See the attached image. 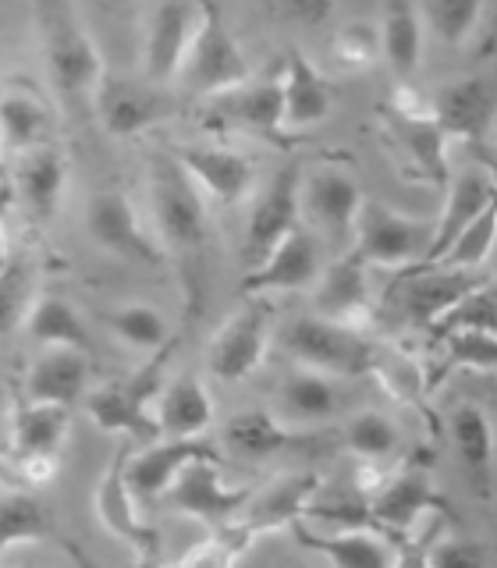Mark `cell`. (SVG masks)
I'll return each mask as SVG.
<instances>
[{"instance_id": "1", "label": "cell", "mask_w": 497, "mask_h": 568, "mask_svg": "<svg viewBox=\"0 0 497 568\" xmlns=\"http://www.w3.org/2000/svg\"><path fill=\"white\" fill-rule=\"evenodd\" d=\"M150 200H153L160 248H164V256H174L182 263L189 306L200 310L203 260L213 239L210 206L203 200V192L185 174V168L168 150H156L150 156Z\"/></svg>"}, {"instance_id": "2", "label": "cell", "mask_w": 497, "mask_h": 568, "mask_svg": "<svg viewBox=\"0 0 497 568\" xmlns=\"http://www.w3.org/2000/svg\"><path fill=\"white\" fill-rule=\"evenodd\" d=\"M36 32H40L53 93L68 106H85L103 79V58L82 14L61 0H47V4H36Z\"/></svg>"}, {"instance_id": "3", "label": "cell", "mask_w": 497, "mask_h": 568, "mask_svg": "<svg viewBox=\"0 0 497 568\" xmlns=\"http://www.w3.org/2000/svg\"><path fill=\"white\" fill-rule=\"evenodd\" d=\"M277 342L292 359L337 373V377H366L373 369V359H377V345L366 334H355L324 316L288 320L281 327Z\"/></svg>"}, {"instance_id": "4", "label": "cell", "mask_w": 497, "mask_h": 568, "mask_svg": "<svg viewBox=\"0 0 497 568\" xmlns=\"http://www.w3.org/2000/svg\"><path fill=\"white\" fill-rule=\"evenodd\" d=\"M434 239V221L408 217L381 200H363L352 231V253L366 266H416Z\"/></svg>"}, {"instance_id": "5", "label": "cell", "mask_w": 497, "mask_h": 568, "mask_svg": "<svg viewBox=\"0 0 497 568\" xmlns=\"http://www.w3.org/2000/svg\"><path fill=\"white\" fill-rule=\"evenodd\" d=\"M178 79L200 97H221L248 82L245 50L231 36L224 11L217 4H203L200 29L192 36V47L185 53V64L178 71Z\"/></svg>"}, {"instance_id": "6", "label": "cell", "mask_w": 497, "mask_h": 568, "mask_svg": "<svg viewBox=\"0 0 497 568\" xmlns=\"http://www.w3.org/2000/svg\"><path fill=\"white\" fill-rule=\"evenodd\" d=\"M497 97L484 75L455 79L434 97V121L444 139H462L479 156V168H490V135H494Z\"/></svg>"}, {"instance_id": "7", "label": "cell", "mask_w": 497, "mask_h": 568, "mask_svg": "<svg viewBox=\"0 0 497 568\" xmlns=\"http://www.w3.org/2000/svg\"><path fill=\"white\" fill-rule=\"evenodd\" d=\"M298 185H302V171L298 164H288L256 195V203L248 210V221H245V242H242L248 271H256L295 227H302Z\"/></svg>"}, {"instance_id": "8", "label": "cell", "mask_w": 497, "mask_h": 568, "mask_svg": "<svg viewBox=\"0 0 497 568\" xmlns=\"http://www.w3.org/2000/svg\"><path fill=\"white\" fill-rule=\"evenodd\" d=\"M164 497L174 511H182L210 529H221L239 519L248 497H253V487H227L221 462H189Z\"/></svg>"}, {"instance_id": "9", "label": "cell", "mask_w": 497, "mask_h": 568, "mask_svg": "<svg viewBox=\"0 0 497 568\" xmlns=\"http://www.w3.org/2000/svg\"><path fill=\"white\" fill-rule=\"evenodd\" d=\"M203 4H156L142 26V82L164 89L178 79L200 29Z\"/></svg>"}, {"instance_id": "10", "label": "cell", "mask_w": 497, "mask_h": 568, "mask_svg": "<svg viewBox=\"0 0 497 568\" xmlns=\"http://www.w3.org/2000/svg\"><path fill=\"white\" fill-rule=\"evenodd\" d=\"M124 466H129V440H121L114 448L111 466H106L100 487H97V515L100 523L114 532L118 540H124L132 550L139 565H153L160 561V550H164V537L160 529L142 523L135 511V497L129 490V479H124Z\"/></svg>"}, {"instance_id": "11", "label": "cell", "mask_w": 497, "mask_h": 568, "mask_svg": "<svg viewBox=\"0 0 497 568\" xmlns=\"http://www.w3.org/2000/svg\"><path fill=\"white\" fill-rule=\"evenodd\" d=\"M85 231L100 248L114 253L121 260H135V263H146L156 266L164 263V248L160 242L142 227L135 206L129 203V195L118 192V189H106L97 192L93 200L85 206Z\"/></svg>"}, {"instance_id": "12", "label": "cell", "mask_w": 497, "mask_h": 568, "mask_svg": "<svg viewBox=\"0 0 497 568\" xmlns=\"http://www.w3.org/2000/svg\"><path fill=\"white\" fill-rule=\"evenodd\" d=\"M266 331H271V306L266 298H253L213 334L206 348V366L213 377L224 384L253 377L266 355Z\"/></svg>"}, {"instance_id": "13", "label": "cell", "mask_w": 497, "mask_h": 568, "mask_svg": "<svg viewBox=\"0 0 497 568\" xmlns=\"http://www.w3.org/2000/svg\"><path fill=\"white\" fill-rule=\"evenodd\" d=\"M224 448L235 452L242 458H271V455H327L334 452L342 437L337 434H306V430H292L281 419H274L263 408H248L224 423Z\"/></svg>"}, {"instance_id": "14", "label": "cell", "mask_w": 497, "mask_h": 568, "mask_svg": "<svg viewBox=\"0 0 497 568\" xmlns=\"http://www.w3.org/2000/svg\"><path fill=\"white\" fill-rule=\"evenodd\" d=\"M363 200V185L342 168H320L298 185V206L310 213V221L324 231L334 248H345L352 242Z\"/></svg>"}, {"instance_id": "15", "label": "cell", "mask_w": 497, "mask_h": 568, "mask_svg": "<svg viewBox=\"0 0 497 568\" xmlns=\"http://www.w3.org/2000/svg\"><path fill=\"white\" fill-rule=\"evenodd\" d=\"M97 114L106 135L114 139H132L153 129L156 121L171 118V97L164 89L150 82L124 79V75H103L97 85Z\"/></svg>"}, {"instance_id": "16", "label": "cell", "mask_w": 497, "mask_h": 568, "mask_svg": "<svg viewBox=\"0 0 497 568\" xmlns=\"http://www.w3.org/2000/svg\"><path fill=\"white\" fill-rule=\"evenodd\" d=\"M494 200H497V185H494L490 168L469 164L466 171H455L448 178V185H444V213L434 221L430 248H426V256L416 266H408V271H423V266L437 263L444 248H448L487 206H494Z\"/></svg>"}, {"instance_id": "17", "label": "cell", "mask_w": 497, "mask_h": 568, "mask_svg": "<svg viewBox=\"0 0 497 568\" xmlns=\"http://www.w3.org/2000/svg\"><path fill=\"white\" fill-rule=\"evenodd\" d=\"M206 121L213 129H235V132H253V135H284V111H281V79H260L245 82L239 89L221 97H210Z\"/></svg>"}, {"instance_id": "18", "label": "cell", "mask_w": 497, "mask_h": 568, "mask_svg": "<svg viewBox=\"0 0 497 568\" xmlns=\"http://www.w3.org/2000/svg\"><path fill=\"white\" fill-rule=\"evenodd\" d=\"M320 245L306 227H295L256 271L242 277V295L263 298L271 292H302L320 281Z\"/></svg>"}, {"instance_id": "19", "label": "cell", "mask_w": 497, "mask_h": 568, "mask_svg": "<svg viewBox=\"0 0 497 568\" xmlns=\"http://www.w3.org/2000/svg\"><path fill=\"white\" fill-rule=\"evenodd\" d=\"M178 164L185 168V174L195 182L203 195H210L213 203L221 206H235L242 203L248 189L256 182V168L253 160L224 150V146H174L168 150Z\"/></svg>"}, {"instance_id": "20", "label": "cell", "mask_w": 497, "mask_h": 568, "mask_svg": "<svg viewBox=\"0 0 497 568\" xmlns=\"http://www.w3.org/2000/svg\"><path fill=\"white\" fill-rule=\"evenodd\" d=\"M189 462H221L224 466L217 444H210L203 437L156 440L153 448L135 455L129 466H124V479H129L132 497H139V501H156V497H164L178 479V473H182Z\"/></svg>"}, {"instance_id": "21", "label": "cell", "mask_w": 497, "mask_h": 568, "mask_svg": "<svg viewBox=\"0 0 497 568\" xmlns=\"http://www.w3.org/2000/svg\"><path fill=\"white\" fill-rule=\"evenodd\" d=\"M423 511H437L440 519H452V501L434 490L430 476H426L423 469H408V473H398V476H387V484L381 487V494L369 501V515L395 540L408 537V529H413V523L419 519Z\"/></svg>"}, {"instance_id": "22", "label": "cell", "mask_w": 497, "mask_h": 568, "mask_svg": "<svg viewBox=\"0 0 497 568\" xmlns=\"http://www.w3.org/2000/svg\"><path fill=\"white\" fill-rule=\"evenodd\" d=\"M369 266L355 256L345 253L337 256L327 271H320L316 281V310L324 320H334L355 334H366L373 310H369V284H366Z\"/></svg>"}, {"instance_id": "23", "label": "cell", "mask_w": 497, "mask_h": 568, "mask_svg": "<svg viewBox=\"0 0 497 568\" xmlns=\"http://www.w3.org/2000/svg\"><path fill=\"white\" fill-rule=\"evenodd\" d=\"M479 284L484 281L473 271H405L395 295L408 324L434 327L455 302H462Z\"/></svg>"}, {"instance_id": "24", "label": "cell", "mask_w": 497, "mask_h": 568, "mask_svg": "<svg viewBox=\"0 0 497 568\" xmlns=\"http://www.w3.org/2000/svg\"><path fill=\"white\" fill-rule=\"evenodd\" d=\"M281 111H284V129L306 132L313 124L327 121L334 106V89L320 75V68L306 58V50L292 47L284 53L281 64Z\"/></svg>"}, {"instance_id": "25", "label": "cell", "mask_w": 497, "mask_h": 568, "mask_svg": "<svg viewBox=\"0 0 497 568\" xmlns=\"http://www.w3.org/2000/svg\"><path fill=\"white\" fill-rule=\"evenodd\" d=\"M320 487L324 484H320L316 473H288V476L274 479L271 487L253 490V497H248V505L242 508V515L235 523H242L253 537L288 529L316 501Z\"/></svg>"}, {"instance_id": "26", "label": "cell", "mask_w": 497, "mask_h": 568, "mask_svg": "<svg viewBox=\"0 0 497 568\" xmlns=\"http://www.w3.org/2000/svg\"><path fill=\"white\" fill-rule=\"evenodd\" d=\"M295 532V540L302 547L316 550L324 555L334 568H390L395 561V540L381 537V532H369V529H337L334 537H320L313 532L306 523H292L288 526Z\"/></svg>"}, {"instance_id": "27", "label": "cell", "mask_w": 497, "mask_h": 568, "mask_svg": "<svg viewBox=\"0 0 497 568\" xmlns=\"http://www.w3.org/2000/svg\"><path fill=\"white\" fill-rule=\"evenodd\" d=\"M153 413H156L160 434H168L174 440L203 437L213 426L210 390L200 377H195V373H178V377L160 390Z\"/></svg>"}, {"instance_id": "28", "label": "cell", "mask_w": 497, "mask_h": 568, "mask_svg": "<svg viewBox=\"0 0 497 568\" xmlns=\"http://www.w3.org/2000/svg\"><path fill=\"white\" fill-rule=\"evenodd\" d=\"M29 402H53L71 408L89 390V359L75 348H47L29 369Z\"/></svg>"}, {"instance_id": "29", "label": "cell", "mask_w": 497, "mask_h": 568, "mask_svg": "<svg viewBox=\"0 0 497 568\" xmlns=\"http://www.w3.org/2000/svg\"><path fill=\"white\" fill-rule=\"evenodd\" d=\"M381 124L387 129V135L395 139V146L405 153L408 164L416 168V174L423 182H430L437 189L448 185L452 168H448V139L437 129V121H405L381 111Z\"/></svg>"}, {"instance_id": "30", "label": "cell", "mask_w": 497, "mask_h": 568, "mask_svg": "<svg viewBox=\"0 0 497 568\" xmlns=\"http://www.w3.org/2000/svg\"><path fill=\"white\" fill-rule=\"evenodd\" d=\"M448 426H452V444H455V455L462 462V469L469 473V484L487 501L490 497V466H494V434H490L487 408L476 405V402H462V405H455Z\"/></svg>"}, {"instance_id": "31", "label": "cell", "mask_w": 497, "mask_h": 568, "mask_svg": "<svg viewBox=\"0 0 497 568\" xmlns=\"http://www.w3.org/2000/svg\"><path fill=\"white\" fill-rule=\"evenodd\" d=\"M64 178H68L64 153L58 146H50V142L18 153V192H22V200L40 221H50L58 213Z\"/></svg>"}, {"instance_id": "32", "label": "cell", "mask_w": 497, "mask_h": 568, "mask_svg": "<svg viewBox=\"0 0 497 568\" xmlns=\"http://www.w3.org/2000/svg\"><path fill=\"white\" fill-rule=\"evenodd\" d=\"M8 426L18 455H58L71 426V408L26 398L11 408Z\"/></svg>"}, {"instance_id": "33", "label": "cell", "mask_w": 497, "mask_h": 568, "mask_svg": "<svg viewBox=\"0 0 497 568\" xmlns=\"http://www.w3.org/2000/svg\"><path fill=\"white\" fill-rule=\"evenodd\" d=\"M26 331L32 342H40L47 348H75L85 355L93 348L79 310L61 295H43L40 302H32L26 313Z\"/></svg>"}, {"instance_id": "34", "label": "cell", "mask_w": 497, "mask_h": 568, "mask_svg": "<svg viewBox=\"0 0 497 568\" xmlns=\"http://www.w3.org/2000/svg\"><path fill=\"white\" fill-rule=\"evenodd\" d=\"M377 32H381V58L390 64V71H395L398 79L416 75L419 58H423V32H426L416 4H402V0L387 4Z\"/></svg>"}, {"instance_id": "35", "label": "cell", "mask_w": 497, "mask_h": 568, "mask_svg": "<svg viewBox=\"0 0 497 568\" xmlns=\"http://www.w3.org/2000/svg\"><path fill=\"white\" fill-rule=\"evenodd\" d=\"M58 526H53L50 508L26 490H4L0 494V558L11 544L22 540H50Z\"/></svg>"}, {"instance_id": "36", "label": "cell", "mask_w": 497, "mask_h": 568, "mask_svg": "<svg viewBox=\"0 0 497 568\" xmlns=\"http://www.w3.org/2000/svg\"><path fill=\"white\" fill-rule=\"evenodd\" d=\"M50 114L32 93H0V142L4 150H36L47 142Z\"/></svg>"}, {"instance_id": "37", "label": "cell", "mask_w": 497, "mask_h": 568, "mask_svg": "<svg viewBox=\"0 0 497 568\" xmlns=\"http://www.w3.org/2000/svg\"><path fill=\"white\" fill-rule=\"evenodd\" d=\"M416 11L423 29H430L444 47H466L490 8L479 4V0H430Z\"/></svg>"}, {"instance_id": "38", "label": "cell", "mask_w": 497, "mask_h": 568, "mask_svg": "<svg viewBox=\"0 0 497 568\" xmlns=\"http://www.w3.org/2000/svg\"><path fill=\"white\" fill-rule=\"evenodd\" d=\"M256 537L242 523H227L221 529H210V537L203 544H195L185 550V558H178L174 565H135V568H235V561L248 550Z\"/></svg>"}, {"instance_id": "39", "label": "cell", "mask_w": 497, "mask_h": 568, "mask_svg": "<svg viewBox=\"0 0 497 568\" xmlns=\"http://www.w3.org/2000/svg\"><path fill=\"white\" fill-rule=\"evenodd\" d=\"M281 402L295 419H327L337 413L342 395H337L334 381L320 377V373H292L281 384Z\"/></svg>"}, {"instance_id": "40", "label": "cell", "mask_w": 497, "mask_h": 568, "mask_svg": "<svg viewBox=\"0 0 497 568\" xmlns=\"http://www.w3.org/2000/svg\"><path fill=\"white\" fill-rule=\"evenodd\" d=\"M106 327H111L124 345L142 348V352H156L171 342L164 316H160V310L146 306V302H129V306L111 310L106 313Z\"/></svg>"}, {"instance_id": "41", "label": "cell", "mask_w": 497, "mask_h": 568, "mask_svg": "<svg viewBox=\"0 0 497 568\" xmlns=\"http://www.w3.org/2000/svg\"><path fill=\"white\" fill-rule=\"evenodd\" d=\"M494 221H497V206H487L448 248H444L440 260L430 263V266H423V271H476V266L484 263L487 253H490Z\"/></svg>"}, {"instance_id": "42", "label": "cell", "mask_w": 497, "mask_h": 568, "mask_svg": "<svg viewBox=\"0 0 497 568\" xmlns=\"http://www.w3.org/2000/svg\"><path fill=\"white\" fill-rule=\"evenodd\" d=\"M369 373H377L381 387L387 390V395H395L398 402L413 405V402H423V395H426V377H423L419 363L413 359V355L398 352V348H381L377 345V359H373Z\"/></svg>"}, {"instance_id": "43", "label": "cell", "mask_w": 497, "mask_h": 568, "mask_svg": "<svg viewBox=\"0 0 497 568\" xmlns=\"http://www.w3.org/2000/svg\"><path fill=\"white\" fill-rule=\"evenodd\" d=\"M331 53L334 61L348 71H363L381 61V32L366 18H352V22L337 26L331 36Z\"/></svg>"}, {"instance_id": "44", "label": "cell", "mask_w": 497, "mask_h": 568, "mask_svg": "<svg viewBox=\"0 0 497 568\" xmlns=\"http://www.w3.org/2000/svg\"><path fill=\"white\" fill-rule=\"evenodd\" d=\"M497 363V342L487 331H458L444 334V355H440V377L448 369H476L490 373Z\"/></svg>"}, {"instance_id": "45", "label": "cell", "mask_w": 497, "mask_h": 568, "mask_svg": "<svg viewBox=\"0 0 497 568\" xmlns=\"http://www.w3.org/2000/svg\"><path fill=\"white\" fill-rule=\"evenodd\" d=\"M345 440L359 458L381 462L384 455H390L398 448V426L390 423L384 413H359L345 426Z\"/></svg>"}, {"instance_id": "46", "label": "cell", "mask_w": 497, "mask_h": 568, "mask_svg": "<svg viewBox=\"0 0 497 568\" xmlns=\"http://www.w3.org/2000/svg\"><path fill=\"white\" fill-rule=\"evenodd\" d=\"M458 331L494 334V288L487 281L479 284V288H473L462 302H455V306L434 324V334H458Z\"/></svg>"}, {"instance_id": "47", "label": "cell", "mask_w": 497, "mask_h": 568, "mask_svg": "<svg viewBox=\"0 0 497 568\" xmlns=\"http://www.w3.org/2000/svg\"><path fill=\"white\" fill-rule=\"evenodd\" d=\"M29 295H32V277L26 260H11L8 271L0 274V337L11 334L18 324H26L29 313Z\"/></svg>"}, {"instance_id": "48", "label": "cell", "mask_w": 497, "mask_h": 568, "mask_svg": "<svg viewBox=\"0 0 497 568\" xmlns=\"http://www.w3.org/2000/svg\"><path fill=\"white\" fill-rule=\"evenodd\" d=\"M487 561H490V550L484 540L452 537V540L430 544V568H487Z\"/></svg>"}, {"instance_id": "49", "label": "cell", "mask_w": 497, "mask_h": 568, "mask_svg": "<svg viewBox=\"0 0 497 568\" xmlns=\"http://www.w3.org/2000/svg\"><path fill=\"white\" fill-rule=\"evenodd\" d=\"M381 111L405 118V121H430L434 118V97H426L413 82H395V89L381 103Z\"/></svg>"}, {"instance_id": "50", "label": "cell", "mask_w": 497, "mask_h": 568, "mask_svg": "<svg viewBox=\"0 0 497 568\" xmlns=\"http://www.w3.org/2000/svg\"><path fill=\"white\" fill-rule=\"evenodd\" d=\"M61 473L58 455H18V476L29 487H47Z\"/></svg>"}, {"instance_id": "51", "label": "cell", "mask_w": 497, "mask_h": 568, "mask_svg": "<svg viewBox=\"0 0 497 568\" xmlns=\"http://www.w3.org/2000/svg\"><path fill=\"white\" fill-rule=\"evenodd\" d=\"M387 484V473L381 462H373V458H359L355 462V469H352V487H355V497L359 501H373V497L381 494V487Z\"/></svg>"}, {"instance_id": "52", "label": "cell", "mask_w": 497, "mask_h": 568, "mask_svg": "<svg viewBox=\"0 0 497 568\" xmlns=\"http://www.w3.org/2000/svg\"><path fill=\"white\" fill-rule=\"evenodd\" d=\"M430 544L434 540H413V537H405L395 547V561H390V568H430Z\"/></svg>"}, {"instance_id": "53", "label": "cell", "mask_w": 497, "mask_h": 568, "mask_svg": "<svg viewBox=\"0 0 497 568\" xmlns=\"http://www.w3.org/2000/svg\"><path fill=\"white\" fill-rule=\"evenodd\" d=\"M50 544H58V547L64 550V558H68L71 565H75V568H97V561L89 558V555H85V550H82V547H79L75 540L61 537V532H53V537H50Z\"/></svg>"}, {"instance_id": "54", "label": "cell", "mask_w": 497, "mask_h": 568, "mask_svg": "<svg viewBox=\"0 0 497 568\" xmlns=\"http://www.w3.org/2000/svg\"><path fill=\"white\" fill-rule=\"evenodd\" d=\"M8 423H11V395H8V387L0 384V434L8 430Z\"/></svg>"}, {"instance_id": "55", "label": "cell", "mask_w": 497, "mask_h": 568, "mask_svg": "<svg viewBox=\"0 0 497 568\" xmlns=\"http://www.w3.org/2000/svg\"><path fill=\"white\" fill-rule=\"evenodd\" d=\"M11 263V253H8V231H4V221H0V274L8 271Z\"/></svg>"}, {"instance_id": "56", "label": "cell", "mask_w": 497, "mask_h": 568, "mask_svg": "<svg viewBox=\"0 0 497 568\" xmlns=\"http://www.w3.org/2000/svg\"><path fill=\"white\" fill-rule=\"evenodd\" d=\"M4 490H14V487H11V476H8V469L0 466V494H4Z\"/></svg>"}, {"instance_id": "57", "label": "cell", "mask_w": 497, "mask_h": 568, "mask_svg": "<svg viewBox=\"0 0 497 568\" xmlns=\"http://www.w3.org/2000/svg\"><path fill=\"white\" fill-rule=\"evenodd\" d=\"M0 89H4V71H0Z\"/></svg>"}, {"instance_id": "58", "label": "cell", "mask_w": 497, "mask_h": 568, "mask_svg": "<svg viewBox=\"0 0 497 568\" xmlns=\"http://www.w3.org/2000/svg\"><path fill=\"white\" fill-rule=\"evenodd\" d=\"M0 156H4V142H0Z\"/></svg>"}, {"instance_id": "59", "label": "cell", "mask_w": 497, "mask_h": 568, "mask_svg": "<svg viewBox=\"0 0 497 568\" xmlns=\"http://www.w3.org/2000/svg\"><path fill=\"white\" fill-rule=\"evenodd\" d=\"M22 568H32V565H22Z\"/></svg>"}]
</instances>
